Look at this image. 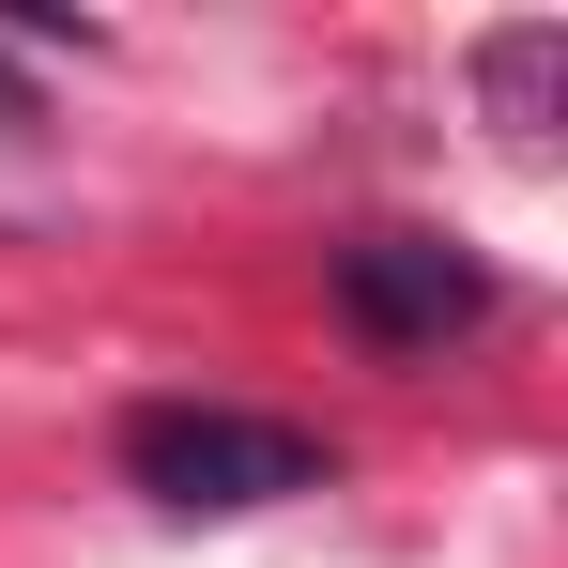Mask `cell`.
I'll list each match as a JSON object with an SVG mask.
<instances>
[{
	"label": "cell",
	"mask_w": 568,
	"mask_h": 568,
	"mask_svg": "<svg viewBox=\"0 0 568 568\" xmlns=\"http://www.w3.org/2000/svg\"><path fill=\"white\" fill-rule=\"evenodd\" d=\"M338 307L369 323L384 354H430V338H462L476 307H491V277H476L446 231H354L338 246Z\"/></svg>",
	"instance_id": "obj_2"
},
{
	"label": "cell",
	"mask_w": 568,
	"mask_h": 568,
	"mask_svg": "<svg viewBox=\"0 0 568 568\" xmlns=\"http://www.w3.org/2000/svg\"><path fill=\"white\" fill-rule=\"evenodd\" d=\"M123 476L154 507H277V491H323V446L292 415H231V399H139L123 415Z\"/></svg>",
	"instance_id": "obj_1"
},
{
	"label": "cell",
	"mask_w": 568,
	"mask_h": 568,
	"mask_svg": "<svg viewBox=\"0 0 568 568\" xmlns=\"http://www.w3.org/2000/svg\"><path fill=\"white\" fill-rule=\"evenodd\" d=\"M538 93H554V31H491V108L538 139Z\"/></svg>",
	"instance_id": "obj_3"
}]
</instances>
